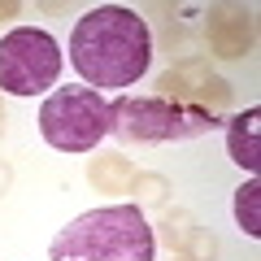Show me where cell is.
Here are the masks:
<instances>
[{
  "label": "cell",
  "mask_w": 261,
  "mask_h": 261,
  "mask_svg": "<svg viewBox=\"0 0 261 261\" xmlns=\"http://www.w3.org/2000/svg\"><path fill=\"white\" fill-rule=\"evenodd\" d=\"M0 122H5V113H0Z\"/></svg>",
  "instance_id": "obj_13"
},
{
  "label": "cell",
  "mask_w": 261,
  "mask_h": 261,
  "mask_svg": "<svg viewBox=\"0 0 261 261\" xmlns=\"http://www.w3.org/2000/svg\"><path fill=\"white\" fill-rule=\"evenodd\" d=\"M113 126V100L92 87H57L39 105V135L57 152H92Z\"/></svg>",
  "instance_id": "obj_4"
},
{
  "label": "cell",
  "mask_w": 261,
  "mask_h": 261,
  "mask_svg": "<svg viewBox=\"0 0 261 261\" xmlns=\"http://www.w3.org/2000/svg\"><path fill=\"white\" fill-rule=\"evenodd\" d=\"M157 96H166V100H174V105H196V109L222 113L226 105H231V83H226L222 74H214L200 57H192V61L170 65L166 74L157 79Z\"/></svg>",
  "instance_id": "obj_6"
},
{
  "label": "cell",
  "mask_w": 261,
  "mask_h": 261,
  "mask_svg": "<svg viewBox=\"0 0 261 261\" xmlns=\"http://www.w3.org/2000/svg\"><path fill=\"white\" fill-rule=\"evenodd\" d=\"M18 13V5H0V18H13Z\"/></svg>",
  "instance_id": "obj_12"
},
{
  "label": "cell",
  "mask_w": 261,
  "mask_h": 261,
  "mask_svg": "<svg viewBox=\"0 0 261 261\" xmlns=\"http://www.w3.org/2000/svg\"><path fill=\"white\" fill-rule=\"evenodd\" d=\"M205 35L218 57H244V53H252V39H257L252 13L240 9V5H218V9H209Z\"/></svg>",
  "instance_id": "obj_7"
},
{
  "label": "cell",
  "mask_w": 261,
  "mask_h": 261,
  "mask_svg": "<svg viewBox=\"0 0 261 261\" xmlns=\"http://www.w3.org/2000/svg\"><path fill=\"white\" fill-rule=\"evenodd\" d=\"M235 222H240L244 235H252V240L261 235V183L257 178H248V183L235 192Z\"/></svg>",
  "instance_id": "obj_11"
},
{
  "label": "cell",
  "mask_w": 261,
  "mask_h": 261,
  "mask_svg": "<svg viewBox=\"0 0 261 261\" xmlns=\"http://www.w3.org/2000/svg\"><path fill=\"white\" fill-rule=\"evenodd\" d=\"M166 240H170V248H187L183 257L187 261H209L214 257V235H205V231H196V226H187V222H166Z\"/></svg>",
  "instance_id": "obj_10"
},
{
  "label": "cell",
  "mask_w": 261,
  "mask_h": 261,
  "mask_svg": "<svg viewBox=\"0 0 261 261\" xmlns=\"http://www.w3.org/2000/svg\"><path fill=\"white\" fill-rule=\"evenodd\" d=\"M226 152L248 174L261 170V109H244L240 118L226 122Z\"/></svg>",
  "instance_id": "obj_8"
},
{
  "label": "cell",
  "mask_w": 261,
  "mask_h": 261,
  "mask_svg": "<svg viewBox=\"0 0 261 261\" xmlns=\"http://www.w3.org/2000/svg\"><path fill=\"white\" fill-rule=\"evenodd\" d=\"M178 261H187V257H178Z\"/></svg>",
  "instance_id": "obj_14"
},
{
  "label": "cell",
  "mask_w": 261,
  "mask_h": 261,
  "mask_svg": "<svg viewBox=\"0 0 261 261\" xmlns=\"http://www.w3.org/2000/svg\"><path fill=\"white\" fill-rule=\"evenodd\" d=\"M152 226L140 205H105L61 226L48 244V261H152Z\"/></svg>",
  "instance_id": "obj_2"
},
{
  "label": "cell",
  "mask_w": 261,
  "mask_h": 261,
  "mask_svg": "<svg viewBox=\"0 0 261 261\" xmlns=\"http://www.w3.org/2000/svg\"><path fill=\"white\" fill-rule=\"evenodd\" d=\"M222 126V118L196 105H174L166 96H118L113 100V135L122 144H178Z\"/></svg>",
  "instance_id": "obj_3"
},
{
  "label": "cell",
  "mask_w": 261,
  "mask_h": 261,
  "mask_svg": "<svg viewBox=\"0 0 261 261\" xmlns=\"http://www.w3.org/2000/svg\"><path fill=\"white\" fill-rule=\"evenodd\" d=\"M152 61V31L135 9L100 5L70 31V65L92 92L140 83Z\"/></svg>",
  "instance_id": "obj_1"
},
{
  "label": "cell",
  "mask_w": 261,
  "mask_h": 261,
  "mask_svg": "<svg viewBox=\"0 0 261 261\" xmlns=\"http://www.w3.org/2000/svg\"><path fill=\"white\" fill-rule=\"evenodd\" d=\"M61 79V48L48 31L18 27L0 39V92L44 96Z\"/></svg>",
  "instance_id": "obj_5"
},
{
  "label": "cell",
  "mask_w": 261,
  "mask_h": 261,
  "mask_svg": "<svg viewBox=\"0 0 261 261\" xmlns=\"http://www.w3.org/2000/svg\"><path fill=\"white\" fill-rule=\"evenodd\" d=\"M135 174H140V170L130 166L126 157H96L92 166H87V178H92L100 192H126V187L135 183Z\"/></svg>",
  "instance_id": "obj_9"
}]
</instances>
